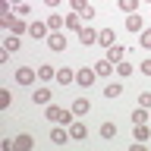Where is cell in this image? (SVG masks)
<instances>
[{"mask_svg": "<svg viewBox=\"0 0 151 151\" xmlns=\"http://www.w3.org/2000/svg\"><path fill=\"white\" fill-rule=\"evenodd\" d=\"M94 79H98V73H94V66H82L79 73H76V82L82 85V88H91Z\"/></svg>", "mask_w": 151, "mask_h": 151, "instance_id": "obj_1", "label": "cell"}, {"mask_svg": "<svg viewBox=\"0 0 151 151\" xmlns=\"http://www.w3.org/2000/svg\"><path fill=\"white\" fill-rule=\"evenodd\" d=\"M35 79H38V69H28V66H19V69H16V82L22 85V88L35 85Z\"/></svg>", "mask_w": 151, "mask_h": 151, "instance_id": "obj_2", "label": "cell"}, {"mask_svg": "<svg viewBox=\"0 0 151 151\" xmlns=\"http://www.w3.org/2000/svg\"><path fill=\"white\" fill-rule=\"evenodd\" d=\"M50 35V28H47V22H28V38H35V41H44V38Z\"/></svg>", "mask_w": 151, "mask_h": 151, "instance_id": "obj_3", "label": "cell"}, {"mask_svg": "<svg viewBox=\"0 0 151 151\" xmlns=\"http://www.w3.org/2000/svg\"><path fill=\"white\" fill-rule=\"evenodd\" d=\"M126 50H129V47H123V44H113V47H107V60H110L113 66H116V63H123V60H126Z\"/></svg>", "mask_w": 151, "mask_h": 151, "instance_id": "obj_4", "label": "cell"}, {"mask_svg": "<svg viewBox=\"0 0 151 151\" xmlns=\"http://www.w3.org/2000/svg\"><path fill=\"white\" fill-rule=\"evenodd\" d=\"M69 139H73V135H69V129H63V123L50 129V142H54V145H66Z\"/></svg>", "mask_w": 151, "mask_h": 151, "instance_id": "obj_5", "label": "cell"}, {"mask_svg": "<svg viewBox=\"0 0 151 151\" xmlns=\"http://www.w3.org/2000/svg\"><path fill=\"white\" fill-rule=\"evenodd\" d=\"M66 129H69V135H73V142H85V139H88V129H85V126H82L79 120H73L69 126H66Z\"/></svg>", "mask_w": 151, "mask_h": 151, "instance_id": "obj_6", "label": "cell"}, {"mask_svg": "<svg viewBox=\"0 0 151 151\" xmlns=\"http://www.w3.org/2000/svg\"><path fill=\"white\" fill-rule=\"evenodd\" d=\"M132 135H135V142H151V123H135V129H132Z\"/></svg>", "mask_w": 151, "mask_h": 151, "instance_id": "obj_7", "label": "cell"}, {"mask_svg": "<svg viewBox=\"0 0 151 151\" xmlns=\"http://www.w3.org/2000/svg\"><path fill=\"white\" fill-rule=\"evenodd\" d=\"M32 101H35V104H41V107H47V104L54 101V94H50V88H44V85H41V88H35Z\"/></svg>", "mask_w": 151, "mask_h": 151, "instance_id": "obj_8", "label": "cell"}, {"mask_svg": "<svg viewBox=\"0 0 151 151\" xmlns=\"http://www.w3.org/2000/svg\"><path fill=\"white\" fill-rule=\"evenodd\" d=\"M113 41H116V32H113V28H101V32H98V44H101L104 50L113 47Z\"/></svg>", "mask_w": 151, "mask_h": 151, "instance_id": "obj_9", "label": "cell"}, {"mask_svg": "<svg viewBox=\"0 0 151 151\" xmlns=\"http://www.w3.org/2000/svg\"><path fill=\"white\" fill-rule=\"evenodd\" d=\"M47 44H50V50H66V35L63 32H50L47 35Z\"/></svg>", "mask_w": 151, "mask_h": 151, "instance_id": "obj_10", "label": "cell"}, {"mask_svg": "<svg viewBox=\"0 0 151 151\" xmlns=\"http://www.w3.org/2000/svg\"><path fill=\"white\" fill-rule=\"evenodd\" d=\"M98 41V32H94L91 25H82L79 28V44H94Z\"/></svg>", "mask_w": 151, "mask_h": 151, "instance_id": "obj_11", "label": "cell"}, {"mask_svg": "<svg viewBox=\"0 0 151 151\" xmlns=\"http://www.w3.org/2000/svg\"><path fill=\"white\" fill-rule=\"evenodd\" d=\"M57 82H60V85H73V82H76V69L60 66V69H57Z\"/></svg>", "mask_w": 151, "mask_h": 151, "instance_id": "obj_12", "label": "cell"}, {"mask_svg": "<svg viewBox=\"0 0 151 151\" xmlns=\"http://www.w3.org/2000/svg\"><path fill=\"white\" fill-rule=\"evenodd\" d=\"M69 110H73L76 116H85V113L91 110V101H88V98H76V101H73V107H69Z\"/></svg>", "mask_w": 151, "mask_h": 151, "instance_id": "obj_13", "label": "cell"}, {"mask_svg": "<svg viewBox=\"0 0 151 151\" xmlns=\"http://www.w3.org/2000/svg\"><path fill=\"white\" fill-rule=\"evenodd\" d=\"M60 116H63V107H57V104L50 101V104L44 107V120H47V123H60Z\"/></svg>", "mask_w": 151, "mask_h": 151, "instance_id": "obj_14", "label": "cell"}, {"mask_svg": "<svg viewBox=\"0 0 151 151\" xmlns=\"http://www.w3.org/2000/svg\"><path fill=\"white\" fill-rule=\"evenodd\" d=\"M142 28H145L142 16L139 13H129V16H126V32H142Z\"/></svg>", "mask_w": 151, "mask_h": 151, "instance_id": "obj_15", "label": "cell"}, {"mask_svg": "<svg viewBox=\"0 0 151 151\" xmlns=\"http://www.w3.org/2000/svg\"><path fill=\"white\" fill-rule=\"evenodd\" d=\"M94 73H98V76H110V73H116V66L104 57V60H98V63H94Z\"/></svg>", "mask_w": 151, "mask_h": 151, "instance_id": "obj_16", "label": "cell"}, {"mask_svg": "<svg viewBox=\"0 0 151 151\" xmlns=\"http://www.w3.org/2000/svg\"><path fill=\"white\" fill-rule=\"evenodd\" d=\"M19 47H22V38L9 32V35H6V41H3V50H9V54H16Z\"/></svg>", "mask_w": 151, "mask_h": 151, "instance_id": "obj_17", "label": "cell"}, {"mask_svg": "<svg viewBox=\"0 0 151 151\" xmlns=\"http://www.w3.org/2000/svg\"><path fill=\"white\" fill-rule=\"evenodd\" d=\"M50 79H57V69L54 66H38V82H50Z\"/></svg>", "mask_w": 151, "mask_h": 151, "instance_id": "obj_18", "label": "cell"}, {"mask_svg": "<svg viewBox=\"0 0 151 151\" xmlns=\"http://www.w3.org/2000/svg\"><path fill=\"white\" fill-rule=\"evenodd\" d=\"M116 6H120V13L129 16V13H135V9L142 6V0H116Z\"/></svg>", "mask_w": 151, "mask_h": 151, "instance_id": "obj_19", "label": "cell"}, {"mask_svg": "<svg viewBox=\"0 0 151 151\" xmlns=\"http://www.w3.org/2000/svg\"><path fill=\"white\" fill-rule=\"evenodd\" d=\"M16 148H19V151H28V148H35V139H32L28 132H22V135H16Z\"/></svg>", "mask_w": 151, "mask_h": 151, "instance_id": "obj_20", "label": "cell"}, {"mask_svg": "<svg viewBox=\"0 0 151 151\" xmlns=\"http://www.w3.org/2000/svg\"><path fill=\"white\" fill-rule=\"evenodd\" d=\"M47 28H50V32H60V28H66V16H57V13H50V19H47Z\"/></svg>", "mask_w": 151, "mask_h": 151, "instance_id": "obj_21", "label": "cell"}, {"mask_svg": "<svg viewBox=\"0 0 151 151\" xmlns=\"http://www.w3.org/2000/svg\"><path fill=\"white\" fill-rule=\"evenodd\" d=\"M151 120V113H148V107H135V110H132V123H148Z\"/></svg>", "mask_w": 151, "mask_h": 151, "instance_id": "obj_22", "label": "cell"}, {"mask_svg": "<svg viewBox=\"0 0 151 151\" xmlns=\"http://www.w3.org/2000/svg\"><path fill=\"white\" fill-rule=\"evenodd\" d=\"M66 28H69V32H79V28H82V16H79V13H69V16H66Z\"/></svg>", "mask_w": 151, "mask_h": 151, "instance_id": "obj_23", "label": "cell"}, {"mask_svg": "<svg viewBox=\"0 0 151 151\" xmlns=\"http://www.w3.org/2000/svg\"><path fill=\"white\" fill-rule=\"evenodd\" d=\"M9 32H13V35H19V38H22V35H25V32H28V25H25V19H22V16H16V22H13V25H9Z\"/></svg>", "mask_w": 151, "mask_h": 151, "instance_id": "obj_24", "label": "cell"}, {"mask_svg": "<svg viewBox=\"0 0 151 151\" xmlns=\"http://www.w3.org/2000/svg\"><path fill=\"white\" fill-rule=\"evenodd\" d=\"M104 94H107V98H120V94H123V85L120 82H110L107 88H104Z\"/></svg>", "mask_w": 151, "mask_h": 151, "instance_id": "obj_25", "label": "cell"}, {"mask_svg": "<svg viewBox=\"0 0 151 151\" xmlns=\"http://www.w3.org/2000/svg\"><path fill=\"white\" fill-rule=\"evenodd\" d=\"M135 73V66L132 63H126V60H123V63H116V76H123V79H126V76H132Z\"/></svg>", "mask_w": 151, "mask_h": 151, "instance_id": "obj_26", "label": "cell"}, {"mask_svg": "<svg viewBox=\"0 0 151 151\" xmlns=\"http://www.w3.org/2000/svg\"><path fill=\"white\" fill-rule=\"evenodd\" d=\"M139 44L145 47V50H151V28H142L139 32Z\"/></svg>", "mask_w": 151, "mask_h": 151, "instance_id": "obj_27", "label": "cell"}, {"mask_svg": "<svg viewBox=\"0 0 151 151\" xmlns=\"http://www.w3.org/2000/svg\"><path fill=\"white\" fill-rule=\"evenodd\" d=\"M116 135V126L113 123H101V139H113Z\"/></svg>", "mask_w": 151, "mask_h": 151, "instance_id": "obj_28", "label": "cell"}, {"mask_svg": "<svg viewBox=\"0 0 151 151\" xmlns=\"http://www.w3.org/2000/svg\"><path fill=\"white\" fill-rule=\"evenodd\" d=\"M69 6H73V13H85L91 3H88V0H69Z\"/></svg>", "mask_w": 151, "mask_h": 151, "instance_id": "obj_29", "label": "cell"}, {"mask_svg": "<svg viewBox=\"0 0 151 151\" xmlns=\"http://www.w3.org/2000/svg\"><path fill=\"white\" fill-rule=\"evenodd\" d=\"M16 16L28 19V16H32V6H28V3H16Z\"/></svg>", "mask_w": 151, "mask_h": 151, "instance_id": "obj_30", "label": "cell"}, {"mask_svg": "<svg viewBox=\"0 0 151 151\" xmlns=\"http://www.w3.org/2000/svg\"><path fill=\"white\" fill-rule=\"evenodd\" d=\"M13 22H16V16H13V13H3V16H0V25H3V28H9Z\"/></svg>", "mask_w": 151, "mask_h": 151, "instance_id": "obj_31", "label": "cell"}, {"mask_svg": "<svg viewBox=\"0 0 151 151\" xmlns=\"http://www.w3.org/2000/svg\"><path fill=\"white\" fill-rule=\"evenodd\" d=\"M139 104H142V107H148V110H151V91H142V94H139Z\"/></svg>", "mask_w": 151, "mask_h": 151, "instance_id": "obj_32", "label": "cell"}, {"mask_svg": "<svg viewBox=\"0 0 151 151\" xmlns=\"http://www.w3.org/2000/svg\"><path fill=\"white\" fill-rule=\"evenodd\" d=\"M139 73H142V76H151V57H148V60H142V63H139Z\"/></svg>", "mask_w": 151, "mask_h": 151, "instance_id": "obj_33", "label": "cell"}, {"mask_svg": "<svg viewBox=\"0 0 151 151\" xmlns=\"http://www.w3.org/2000/svg\"><path fill=\"white\" fill-rule=\"evenodd\" d=\"M9 101H13V94L3 88V91H0V107H9Z\"/></svg>", "mask_w": 151, "mask_h": 151, "instance_id": "obj_34", "label": "cell"}, {"mask_svg": "<svg viewBox=\"0 0 151 151\" xmlns=\"http://www.w3.org/2000/svg\"><path fill=\"white\" fill-rule=\"evenodd\" d=\"M79 16H82V22H88V19H94V6H88L85 13H79Z\"/></svg>", "mask_w": 151, "mask_h": 151, "instance_id": "obj_35", "label": "cell"}, {"mask_svg": "<svg viewBox=\"0 0 151 151\" xmlns=\"http://www.w3.org/2000/svg\"><path fill=\"white\" fill-rule=\"evenodd\" d=\"M60 3H63V0H44V6H47V9H54V6H60Z\"/></svg>", "mask_w": 151, "mask_h": 151, "instance_id": "obj_36", "label": "cell"}, {"mask_svg": "<svg viewBox=\"0 0 151 151\" xmlns=\"http://www.w3.org/2000/svg\"><path fill=\"white\" fill-rule=\"evenodd\" d=\"M9 3H22V0H9Z\"/></svg>", "mask_w": 151, "mask_h": 151, "instance_id": "obj_37", "label": "cell"}, {"mask_svg": "<svg viewBox=\"0 0 151 151\" xmlns=\"http://www.w3.org/2000/svg\"><path fill=\"white\" fill-rule=\"evenodd\" d=\"M142 3H151V0H142Z\"/></svg>", "mask_w": 151, "mask_h": 151, "instance_id": "obj_38", "label": "cell"}, {"mask_svg": "<svg viewBox=\"0 0 151 151\" xmlns=\"http://www.w3.org/2000/svg\"><path fill=\"white\" fill-rule=\"evenodd\" d=\"M148 123H151V120H148Z\"/></svg>", "mask_w": 151, "mask_h": 151, "instance_id": "obj_39", "label": "cell"}]
</instances>
